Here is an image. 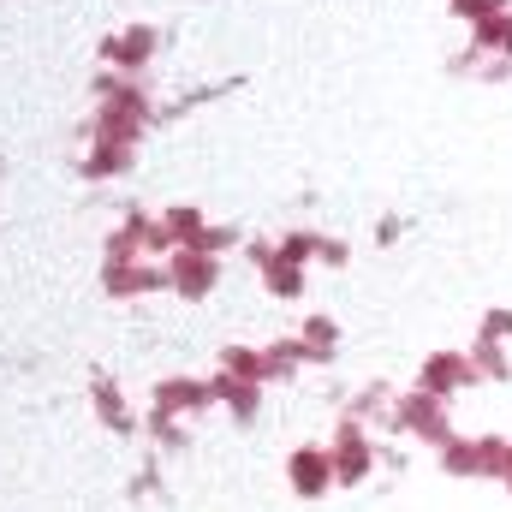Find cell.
<instances>
[{"label":"cell","instance_id":"1","mask_svg":"<svg viewBox=\"0 0 512 512\" xmlns=\"http://www.w3.org/2000/svg\"><path fill=\"white\" fill-rule=\"evenodd\" d=\"M215 399L209 382H161L155 387V417H173V411H203Z\"/></svg>","mask_w":512,"mask_h":512},{"label":"cell","instance_id":"2","mask_svg":"<svg viewBox=\"0 0 512 512\" xmlns=\"http://www.w3.org/2000/svg\"><path fill=\"white\" fill-rule=\"evenodd\" d=\"M173 286H179V292H191V298H197V292H209V286H215V262H209V251H197V245H191V251L173 256Z\"/></svg>","mask_w":512,"mask_h":512},{"label":"cell","instance_id":"3","mask_svg":"<svg viewBox=\"0 0 512 512\" xmlns=\"http://www.w3.org/2000/svg\"><path fill=\"white\" fill-rule=\"evenodd\" d=\"M370 471V447H364V435L358 429H340V441H334V477H364Z\"/></svg>","mask_w":512,"mask_h":512},{"label":"cell","instance_id":"4","mask_svg":"<svg viewBox=\"0 0 512 512\" xmlns=\"http://www.w3.org/2000/svg\"><path fill=\"white\" fill-rule=\"evenodd\" d=\"M328 477H334V459H328V453H292V483H298L304 495H322Z\"/></svg>","mask_w":512,"mask_h":512},{"label":"cell","instance_id":"5","mask_svg":"<svg viewBox=\"0 0 512 512\" xmlns=\"http://www.w3.org/2000/svg\"><path fill=\"white\" fill-rule=\"evenodd\" d=\"M471 376V364L465 358H429L423 364V393H441V387H459Z\"/></svg>","mask_w":512,"mask_h":512},{"label":"cell","instance_id":"6","mask_svg":"<svg viewBox=\"0 0 512 512\" xmlns=\"http://www.w3.org/2000/svg\"><path fill=\"white\" fill-rule=\"evenodd\" d=\"M149 48H155V36H149V30H131V36H120V42H108L102 54H108V60H120V66H143V60H149Z\"/></svg>","mask_w":512,"mask_h":512},{"label":"cell","instance_id":"7","mask_svg":"<svg viewBox=\"0 0 512 512\" xmlns=\"http://www.w3.org/2000/svg\"><path fill=\"white\" fill-rule=\"evenodd\" d=\"M84 173H90V179H102V173H126V143H108V137H102Z\"/></svg>","mask_w":512,"mask_h":512},{"label":"cell","instance_id":"8","mask_svg":"<svg viewBox=\"0 0 512 512\" xmlns=\"http://www.w3.org/2000/svg\"><path fill=\"white\" fill-rule=\"evenodd\" d=\"M477 370H489V376H507V358H501V346H483V358H477Z\"/></svg>","mask_w":512,"mask_h":512}]
</instances>
